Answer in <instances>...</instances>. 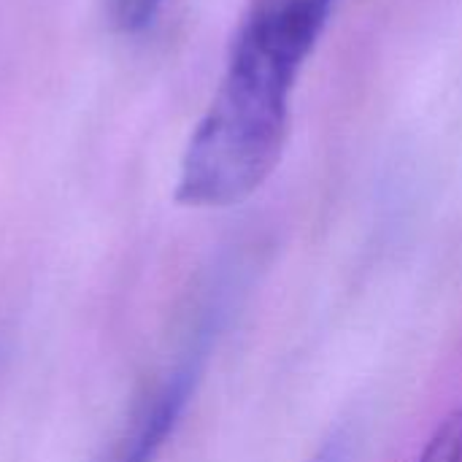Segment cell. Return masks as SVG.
Masks as SVG:
<instances>
[{
	"instance_id": "obj_2",
	"label": "cell",
	"mask_w": 462,
	"mask_h": 462,
	"mask_svg": "<svg viewBox=\"0 0 462 462\" xmlns=\"http://www.w3.org/2000/svg\"><path fill=\"white\" fill-rule=\"evenodd\" d=\"M217 322L208 314L184 357L162 374V379L135 403L122 430L114 436L97 462H157L176 428L181 425L192 395L203 379V365L211 349Z\"/></svg>"
},
{
	"instance_id": "obj_4",
	"label": "cell",
	"mask_w": 462,
	"mask_h": 462,
	"mask_svg": "<svg viewBox=\"0 0 462 462\" xmlns=\"http://www.w3.org/2000/svg\"><path fill=\"white\" fill-rule=\"evenodd\" d=\"M111 8L127 30L146 27L152 16V0H111Z\"/></svg>"
},
{
	"instance_id": "obj_3",
	"label": "cell",
	"mask_w": 462,
	"mask_h": 462,
	"mask_svg": "<svg viewBox=\"0 0 462 462\" xmlns=\"http://www.w3.org/2000/svg\"><path fill=\"white\" fill-rule=\"evenodd\" d=\"M414 462H462V406L439 420Z\"/></svg>"
},
{
	"instance_id": "obj_1",
	"label": "cell",
	"mask_w": 462,
	"mask_h": 462,
	"mask_svg": "<svg viewBox=\"0 0 462 462\" xmlns=\"http://www.w3.org/2000/svg\"><path fill=\"white\" fill-rule=\"evenodd\" d=\"M336 0H249L230 38L208 108L195 125L173 187L187 208H230L279 168L298 76Z\"/></svg>"
},
{
	"instance_id": "obj_5",
	"label": "cell",
	"mask_w": 462,
	"mask_h": 462,
	"mask_svg": "<svg viewBox=\"0 0 462 462\" xmlns=\"http://www.w3.org/2000/svg\"><path fill=\"white\" fill-rule=\"evenodd\" d=\"M314 462H341V452H338V447H325L317 457H314Z\"/></svg>"
}]
</instances>
